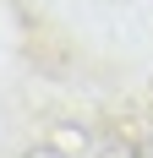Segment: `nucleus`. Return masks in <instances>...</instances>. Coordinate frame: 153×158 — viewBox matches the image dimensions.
I'll use <instances>...</instances> for the list:
<instances>
[{"instance_id":"obj_1","label":"nucleus","mask_w":153,"mask_h":158,"mask_svg":"<svg viewBox=\"0 0 153 158\" xmlns=\"http://www.w3.org/2000/svg\"><path fill=\"white\" fill-rule=\"evenodd\" d=\"M22 158H66L60 147H33V153H22Z\"/></svg>"},{"instance_id":"obj_2","label":"nucleus","mask_w":153,"mask_h":158,"mask_svg":"<svg viewBox=\"0 0 153 158\" xmlns=\"http://www.w3.org/2000/svg\"><path fill=\"white\" fill-rule=\"evenodd\" d=\"M137 158H153V147H142V153H137Z\"/></svg>"}]
</instances>
